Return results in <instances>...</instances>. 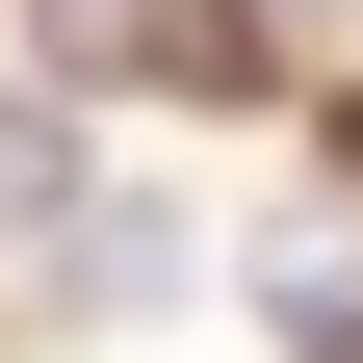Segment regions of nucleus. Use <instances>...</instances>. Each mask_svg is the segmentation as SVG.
<instances>
[{"mask_svg": "<svg viewBox=\"0 0 363 363\" xmlns=\"http://www.w3.org/2000/svg\"><path fill=\"white\" fill-rule=\"evenodd\" d=\"M208 286V234H182L156 182H78L52 234H26V311H52V337H130V311H182Z\"/></svg>", "mask_w": 363, "mask_h": 363, "instance_id": "nucleus-1", "label": "nucleus"}, {"mask_svg": "<svg viewBox=\"0 0 363 363\" xmlns=\"http://www.w3.org/2000/svg\"><path fill=\"white\" fill-rule=\"evenodd\" d=\"M78 182H104V130H78V104H52V78H26V104H0V259H26V234H52V208H78Z\"/></svg>", "mask_w": 363, "mask_h": 363, "instance_id": "nucleus-2", "label": "nucleus"}, {"mask_svg": "<svg viewBox=\"0 0 363 363\" xmlns=\"http://www.w3.org/2000/svg\"><path fill=\"white\" fill-rule=\"evenodd\" d=\"M337 182H363V78H337Z\"/></svg>", "mask_w": 363, "mask_h": 363, "instance_id": "nucleus-3", "label": "nucleus"}, {"mask_svg": "<svg viewBox=\"0 0 363 363\" xmlns=\"http://www.w3.org/2000/svg\"><path fill=\"white\" fill-rule=\"evenodd\" d=\"M286 26H363V0H286Z\"/></svg>", "mask_w": 363, "mask_h": 363, "instance_id": "nucleus-4", "label": "nucleus"}]
</instances>
